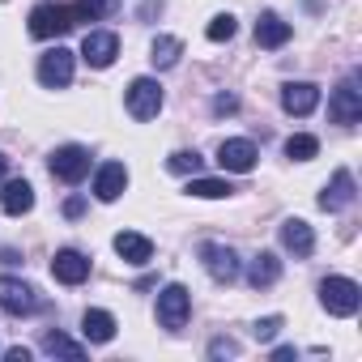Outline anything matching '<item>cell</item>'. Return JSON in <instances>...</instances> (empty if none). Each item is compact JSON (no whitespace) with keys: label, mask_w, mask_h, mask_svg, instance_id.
<instances>
[{"label":"cell","mask_w":362,"mask_h":362,"mask_svg":"<svg viewBox=\"0 0 362 362\" xmlns=\"http://www.w3.org/2000/svg\"><path fill=\"white\" fill-rule=\"evenodd\" d=\"M77 22H81V18H77L73 5H52V0H43V5L30 9V35H35V39H60V35H69Z\"/></svg>","instance_id":"obj_1"},{"label":"cell","mask_w":362,"mask_h":362,"mask_svg":"<svg viewBox=\"0 0 362 362\" xmlns=\"http://www.w3.org/2000/svg\"><path fill=\"white\" fill-rule=\"evenodd\" d=\"M328 119L332 124H358L362 119V73H349L332 98H328Z\"/></svg>","instance_id":"obj_2"},{"label":"cell","mask_w":362,"mask_h":362,"mask_svg":"<svg viewBox=\"0 0 362 362\" xmlns=\"http://www.w3.org/2000/svg\"><path fill=\"white\" fill-rule=\"evenodd\" d=\"M320 303L328 315H354L362 307V286L349 277H324L320 281Z\"/></svg>","instance_id":"obj_3"},{"label":"cell","mask_w":362,"mask_h":362,"mask_svg":"<svg viewBox=\"0 0 362 362\" xmlns=\"http://www.w3.org/2000/svg\"><path fill=\"white\" fill-rule=\"evenodd\" d=\"M0 311H9V315H35V311H43V298L22 277H0Z\"/></svg>","instance_id":"obj_4"},{"label":"cell","mask_w":362,"mask_h":362,"mask_svg":"<svg viewBox=\"0 0 362 362\" xmlns=\"http://www.w3.org/2000/svg\"><path fill=\"white\" fill-rule=\"evenodd\" d=\"M188 315H192V294H188V286L170 281V286L158 294V324L175 332V328L188 324Z\"/></svg>","instance_id":"obj_5"},{"label":"cell","mask_w":362,"mask_h":362,"mask_svg":"<svg viewBox=\"0 0 362 362\" xmlns=\"http://www.w3.org/2000/svg\"><path fill=\"white\" fill-rule=\"evenodd\" d=\"M124 103H128V115L132 119H153L162 111V86L153 77H136L128 90H124Z\"/></svg>","instance_id":"obj_6"},{"label":"cell","mask_w":362,"mask_h":362,"mask_svg":"<svg viewBox=\"0 0 362 362\" xmlns=\"http://www.w3.org/2000/svg\"><path fill=\"white\" fill-rule=\"evenodd\" d=\"M52 175L64 179V184H81L90 175V149L86 145H60L52 153Z\"/></svg>","instance_id":"obj_7"},{"label":"cell","mask_w":362,"mask_h":362,"mask_svg":"<svg viewBox=\"0 0 362 362\" xmlns=\"http://www.w3.org/2000/svg\"><path fill=\"white\" fill-rule=\"evenodd\" d=\"M39 81L47 90H64L73 81V52L69 47H52L39 56Z\"/></svg>","instance_id":"obj_8"},{"label":"cell","mask_w":362,"mask_h":362,"mask_svg":"<svg viewBox=\"0 0 362 362\" xmlns=\"http://www.w3.org/2000/svg\"><path fill=\"white\" fill-rule=\"evenodd\" d=\"M201 264L209 269V277H214V281H226V286L243 273V264H239L235 247H226V243H205V247H201Z\"/></svg>","instance_id":"obj_9"},{"label":"cell","mask_w":362,"mask_h":362,"mask_svg":"<svg viewBox=\"0 0 362 362\" xmlns=\"http://www.w3.org/2000/svg\"><path fill=\"white\" fill-rule=\"evenodd\" d=\"M115 56H119V39H115L111 30H90V35L81 39V60H86L90 69H111Z\"/></svg>","instance_id":"obj_10"},{"label":"cell","mask_w":362,"mask_h":362,"mask_svg":"<svg viewBox=\"0 0 362 362\" xmlns=\"http://www.w3.org/2000/svg\"><path fill=\"white\" fill-rule=\"evenodd\" d=\"M52 277L64 281V286H81V281L90 277V256L77 252V247H60V252L52 256Z\"/></svg>","instance_id":"obj_11"},{"label":"cell","mask_w":362,"mask_h":362,"mask_svg":"<svg viewBox=\"0 0 362 362\" xmlns=\"http://www.w3.org/2000/svg\"><path fill=\"white\" fill-rule=\"evenodd\" d=\"M124 188H128V166L124 162H103L98 175H94V197L103 205H111V201L124 197Z\"/></svg>","instance_id":"obj_12"},{"label":"cell","mask_w":362,"mask_h":362,"mask_svg":"<svg viewBox=\"0 0 362 362\" xmlns=\"http://www.w3.org/2000/svg\"><path fill=\"white\" fill-rule=\"evenodd\" d=\"M354 197H358V188H354V175L341 166V170L332 175V184L320 192V209H324V214H341V209H349V205H354Z\"/></svg>","instance_id":"obj_13"},{"label":"cell","mask_w":362,"mask_h":362,"mask_svg":"<svg viewBox=\"0 0 362 362\" xmlns=\"http://www.w3.org/2000/svg\"><path fill=\"white\" fill-rule=\"evenodd\" d=\"M281 107H286V115H311L320 107V86H311V81H286L281 86Z\"/></svg>","instance_id":"obj_14"},{"label":"cell","mask_w":362,"mask_h":362,"mask_svg":"<svg viewBox=\"0 0 362 362\" xmlns=\"http://www.w3.org/2000/svg\"><path fill=\"white\" fill-rule=\"evenodd\" d=\"M256 158H260V153H256V145H252V141H243V136H239V141H222V145H218V162H222V170L247 175V170L256 166Z\"/></svg>","instance_id":"obj_15"},{"label":"cell","mask_w":362,"mask_h":362,"mask_svg":"<svg viewBox=\"0 0 362 362\" xmlns=\"http://www.w3.org/2000/svg\"><path fill=\"white\" fill-rule=\"evenodd\" d=\"M281 247L294 252L298 260H307V256L315 252V230H311L303 218H286V222H281Z\"/></svg>","instance_id":"obj_16"},{"label":"cell","mask_w":362,"mask_h":362,"mask_svg":"<svg viewBox=\"0 0 362 362\" xmlns=\"http://www.w3.org/2000/svg\"><path fill=\"white\" fill-rule=\"evenodd\" d=\"M0 209H5L9 218H22L35 209V188L26 184V179H9L5 188H0Z\"/></svg>","instance_id":"obj_17"},{"label":"cell","mask_w":362,"mask_h":362,"mask_svg":"<svg viewBox=\"0 0 362 362\" xmlns=\"http://www.w3.org/2000/svg\"><path fill=\"white\" fill-rule=\"evenodd\" d=\"M277 277H281V260L273 252H256L247 260V286L252 290H269V286H277Z\"/></svg>","instance_id":"obj_18"},{"label":"cell","mask_w":362,"mask_h":362,"mask_svg":"<svg viewBox=\"0 0 362 362\" xmlns=\"http://www.w3.org/2000/svg\"><path fill=\"white\" fill-rule=\"evenodd\" d=\"M115 256H119L124 264H149L153 243H149L145 235H136V230H119V235H115Z\"/></svg>","instance_id":"obj_19"},{"label":"cell","mask_w":362,"mask_h":362,"mask_svg":"<svg viewBox=\"0 0 362 362\" xmlns=\"http://www.w3.org/2000/svg\"><path fill=\"white\" fill-rule=\"evenodd\" d=\"M81 337H86L90 345H107V341H115V315L90 307V311L81 315Z\"/></svg>","instance_id":"obj_20"},{"label":"cell","mask_w":362,"mask_h":362,"mask_svg":"<svg viewBox=\"0 0 362 362\" xmlns=\"http://www.w3.org/2000/svg\"><path fill=\"white\" fill-rule=\"evenodd\" d=\"M290 22H281L277 13H260V22H256V43L260 47H269V52H277V47H286L290 43Z\"/></svg>","instance_id":"obj_21"},{"label":"cell","mask_w":362,"mask_h":362,"mask_svg":"<svg viewBox=\"0 0 362 362\" xmlns=\"http://www.w3.org/2000/svg\"><path fill=\"white\" fill-rule=\"evenodd\" d=\"M39 349L47 354V358H86V345L81 341H73V337H64L60 328H52V332H43V341H39Z\"/></svg>","instance_id":"obj_22"},{"label":"cell","mask_w":362,"mask_h":362,"mask_svg":"<svg viewBox=\"0 0 362 362\" xmlns=\"http://www.w3.org/2000/svg\"><path fill=\"white\" fill-rule=\"evenodd\" d=\"M179 56H184V43L170 39V35H158V39H153V47H149L153 69H175V64H179Z\"/></svg>","instance_id":"obj_23"},{"label":"cell","mask_w":362,"mask_h":362,"mask_svg":"<svg viewBox=\"0 0 362 362\" xmlns=\"http://www.w3.org/2000/svg\"><path fill=\"white\" fill-rule=\"evenodd\" d=\"M73 9L81 22H103V18L119 13V0H73Z\"/></svg>","instance_id":"obj_24"},{"label":"cell","mask_w":362,"mask_h":362,"mask_svg":"<svg viewBox=\"0 0 362 362\" xmlns=\"http://www.w3.org/2000/svg\"><path fill=\"white\" fill-rule=\"evenodd\" d=\"M230 192L235 188L226 184V179H201V175H192V184H188V197H201V201H222Z\"/></svg>","instance_id":"obj_25"},{"label":"cell","mask_w":362,"mask_h":362,"mask_svg":"<svg viewBox=\"0 0 362 362\" xmlns=\"http://www.w3.org/2000/svg\"><path fill=\"white\" fill-rule=\"evenodd\" d=\"M201 166H205V158L197 149H175L166 158V170H175V175H201Z\"/></svg>","instance_id":"obj_26"},{"label":"cell","mask_w":362,"mask_h":362,"mask_svg":"<svg viewBox=\"0 0 362 362\" xmlns=\"http://www.w3.org/2000/svg\"><path fill=\"white\" fill-rule=\"evenodd\" d=\"M320 153V141L311 136V132H294L290 141H286V158H294V162H307V158H315Z\"/></svg>","instance_id":"obj_27"},{"label":"cell","mask_w":362,"mask_h":362,"mask_svg":"<svg viewBox=\"0 0 362 362\" xmlns=\"http://www.w3.org/2000/svg\"><path fill=\"white\" fill-rule=\"evenodd\" d=\"M235 30H239V26H235V18H230V13H218V18L209 22V30H205V35H209V43H230V39H235Z\"/></svg>","instance_id":"obj_28"},{"label":"cell","mask_w":362,"mask_h":362,"mask_svg":"<svg viewBox=\"0 0 362 362\" xmlns=\"http://www.w3.org/2000/svg\"><path fill=\"white\" fill-rule=\"evenodd\" d=\"M281 324H286L281 315H264V320H256V328H252V337H256V341H273V337L281 332Z\"/></svg>","instance_id":"obj_29"},{"label":"cell","mask_w":362,"mask_h":362,"mask_svg":"<svg viewBox=\"0 0 362 362\" xmlns=\"http://www.w3.org/2000/svg\"><path fill=\"white\" fill-rule=\"evenodd\" d=\"M239 354V341H230V337H214L209 341V358H235Z\"/></svg>","instance_id":"obj_30"},{"label":"cell","mask_w":362,"mask_h":362,"mask_svg":"<svg viewBox=\"0 0 362 362\" xmlns=\"http://www.w3.org/2000/svg\"><path fill=\"white\" fill-rule=\"evenodd\" d=\"M239 111V98L235 94H218L214 98V115H235Z\"/></svg>","instance_id":"obj_31"},{"label":"cell","mask_w":362,"mask_h":362,"mask_svg":"<svg viewBox=\"0 0 362 362\" xmlns=\"http://www.w3.org/2000/svg\"><path fill=\"white\" fill-rule=\"evenodd\" d=\"M86 214V197H69L64 201V218H81Z\"/></svg>","instance_id":"obj_32"},{"label":"cell","mask_w":362,"mask_h":362,"mask_svg":"<svg viewBox=\"0 0 362 362\" xmlns=\"http://www.w3.org/2000/svg\"><path fill=\"white\" fill-rule=\"evenodd\" d=\"M158 13H162V0H149V5H141V9H136V18H141V22H153Z\"/></svg>","instance_id":"obj_33"},{"label":"cell","mask_w":362,"mask_h":362,"mask_svg":"<svg viewBox=\"0 0 362 362\" xmlns=\"http://www.w3.org/2000/svg\"><path fill=\"white\" fill-rule=\"evenodd\" d=\"M5 358L9 362H30V349L26 345H13V349H5Z\"/></svg>","instance_id":"obj_34"},{"label":"cell","mask_w":362,"mask_h":362,"mask_svg":"<svg viewBox=\"0 0 362 362\" xmlns=\"http://www.w3.org/2000/svg\"><path fill=\"white\" fill-rule=\"evenodd\" d=\"M273 358H277V362H290V358H298V349H294V345H277Z\"/></svg>","instance_id":"obj_35"},{"label":"cell","mask_w":362,"mask_h":362,"mask_svg":"<svg viewBox=\"0 0 362 362\" xmlns=\"http://www.w3.org/2000/svg\"><path fill=\"white\" fill-rule=\"evenodd\" d=\"M0 264H22V256L13 247H5V252H0Z\"/></svg>","instance_id":"obj_36"},{"label":"cell","mask_w":362,"mask_h":362,"mask_svg":"<svg viewBox=\"0 0 362 362\" xmlns=\"http://www.w3.org/2000/svg\"><path fill=\"white\" fill-rule=\"evenodd\" d=\"M5 170H9V162H5V153H0V184H5Z\"/></svg>","instance_id":"obj_37"}]
</instances>
